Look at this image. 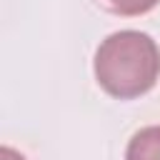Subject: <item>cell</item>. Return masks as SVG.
I'll list each match as a JSON object with an SVG mask.
<instances>
[{
    "mask_svg": "<svg viewBox=\"0 0 160 160\" xmlns=\"http://www.w3.org/2000/svg\"><path fill=\"white\" fill-rule=\"evenodd\" d=\"M160 78V48L140 30H120L108 35L95 50V80L118 98L132 100L152 90Z\"/></svg>",
    "mask_w": 160,
    "mask_h": 160,
    "instance_id": "obj_1",
    "label": "cell"
},
{
    "mask_svg": "<svg viewBox=\"0 0 160 160\" xmlns=\"http://www.w3.org/2000/svg\"><path fill=\"white\" fill-rule=\"evenodd\" d=\"M125 160H160V125L138 130L128 142Z\"/></svg>",
    "mask_w": 160,
    "mask_h": 160,
    "instance_id": "obj_2",
    "label": "cell"
},
{
    "mask_svg": "<svg viewBox=\"0 0 160 160\" xmlns=\"http://www.w3.org/2000/svg\"><path fill=\"white\" fill-rule=\"evenodd\" d=\"M105 10L115 12V15H125V18H132V15H142V12H150L160 0H98Z\"/></svg>",
    "mask_w": 160,
    "mask_h": 160,
    "instance_id": "obj_3",
    "label": "cell"
},
{
    "mask_svg": "<svg viewBox=\"0 0 160 160\" xmlns=\"http://www.w3.org/2000/svg\"><path fill=\"white\" fill-rule=\"evenodd\" d=\"M0 160H25V155H20L18 150H12V148L2 145V148H0Z\"/></svg>",
    "mask_w": 160,
    "mask_h": 160,
    "instance_id": "obj_4",
    "label": "cell"
}]
</instances>
